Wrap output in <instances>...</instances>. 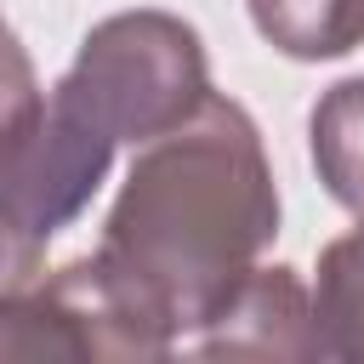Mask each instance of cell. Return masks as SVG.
I'll list each match as a JSON object with an SVG mask.
<instances>
[{
    "label": "cell",
    "mask_w": 364,
    "mask_h": 364,
    "mask_svg": "<svg viewBox=\"0 0 364 364\" xmlns=\"http://www.w3.org/2000/svg\"><path fill=\"white\" fill-rule=\"evenodd\" d=\"M307 148H313V171L324 182V193L364 216V74L336 80L313 114H307Z\"/></svg>",
    "instance_id": "8992f818"
},
{
    "label": "cell",
    "mask_w": 364,
    "mask_h": 364,
    "mask_svg": "<svg viewBox=\"0 0 364 364\" xmlns=\"http://www.w3.org/2000/svg\"><path fill=\"white\" fill-rule=\"evenodd\" d=\"M46 102V91H40V80H34V63H28V51L17 46V34L6 28L0 34V148L28 125V114Z\"/></svg>",
    "instance_id": "9c48e42d"
},
{
    "label": "cell",
    "mask_w": 364,
    "mask_h": 364,
    "mask_svg": "<svg viewBox=\"0 0 364 364\" xmlns=\"http://www.w3.org/2000/svg\"><path fill=\"white\" fill-rule=\"evenodd\" d=\"M313 318H318L324 358H364V216L353 233L318 250Z\"/></svg>",
    "instance_id": "ba28073f"
},
{
    "label": "cell",
    "mask_w": 364,
    "mask_h": 364,
    "mask_svg": "<svg viewBox=\"0 0 364 364\" xmlns=\"http://www.w3.org/2000/svg\"><path fill=\"white\" fill-rule=\"evenodd\" d=\"M108 165H114V142L63 91H46L28 125L0 148V210L28 239L46 245L91 205Z\"/></svg>",
    "instance_id": "277c9868"
},
{
    "label": "cell",
    "mask_w": 364,
    "mask_h": 364,
    "mask_svg": "<svg viewBox=\"0 0 364 364\" xmlns=\"http://www.w3.org/2000/svg\"><path fill=\"white\" fill-rule=\"evenodd\" d=\"M40 273H46V245L28 239V233L0 210V301L17 296V290H28Z\"/></svg>",
    "instance_id": "30bf717a"
},
{
    "label": "cell",
    "mask_w": 364,
    "mask_h": 364,
    "mask_svg": "<svg viewBox=\"0 0 364 364\" xmlns=\"http://www.w3.org/2000/svg\"><path fill=\"white\" fill-rule=\"evenodd\" d=\"M0 34H6V23H0Z\"/></svg>",
    "instance_id": "8fae6325"
},
{
    "label": "cell",
    "mask_w": 364,
    "mask_h": 364,
    "mask_svg": "<svg viewBox=\"0 0 364 364\" xmlns=\"http://www.w3.org/2000/svg\"><path fill=\"white\" fill-rule=\"evenodd\" d=\"M245 6L256 34L296 63H324L364 46V0H245Z\"/></svg>",
    "instance_id": "52a82bcc"
},
{
    "label": "cell",
    "mask_w": 364,
    "mask_h": 364,
    "mask_svg": "<svg viewBox=\"0 0 364 364\" xmlns=\"http://www.w3.org/2000/svg\"><path fill=\"white\" fill-rule=\"evenodd\" d=\"M199 358H324L313 290L296 267H250L228 307L193 336Z\"/></svg>",
    "instance_id": "5b68a950"
},
{
    "label": "cell",
    "mask_w": 364,
    "mask_h": 364,
    "mask_svg": "<svg viewBox=\"0 0 364 364\" xmlns=\"http://www.w3.org/2000/svg\"><path fill=\"white\" fill-rule=\"evenodd\" d=\"M273 233L279 188L262 131L210 91L182 125L136 148L97 250L182 341L228 307Z\"/></svg>",
    "instance_id": "6da1fadb"
},
{
    "label": "cell",
    "mask_w": 364,
    "mask_h": 364,
    "mask_svg": "<svg viewBox=\"0 0 364 364\" xmlns=\"http://www.w3.org/2000/svg\"><path fill=\"white\" fill-rule=\"evenodd\" d=\"M176 347L171 324L114 273V262L80 256L51 279L0 301V358H114L142 364Z\"/></svg>",
    "instance_id": "3957f363"
},
{
    "label": "cell",
    "mask_w": 364,
    "mask_h": 364,
    "mask_svg": "<svg viewBox=\"0 0 364 364\" xmlns=\"http://www.w3.org/2000/svg\"><path fill=\"white\" fill-rule=\"evenodd\" d=\"M51 91H63L114 148L119 142L142 148L159 131L182 125L210 97L205 40L176 11L154 6L114 11L80 40L68 74Z\"/></svg>",
    "instance_id": "7a4b0ae2"
}]
</instances>
